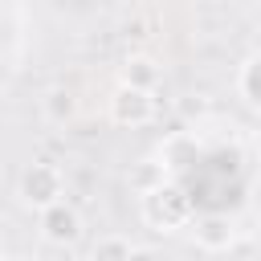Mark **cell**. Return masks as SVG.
<instances>
[{
	"instance_id": "1",
	"label": "cell",
	"mask_w": 261,
	"mask_h": 261,
	"mask_svg": "<svg viewBox=\"0 0 261 261\" xmlns=\"http://www.w3.org/2000/svg\"><path fill=\"white\" fill-rule=\"evenodd\" d=\"M143 220H147L155 232H175V228H184V224L192 220V200H188V192L175 188V184H163V188L147 192V196H143Z\"/></svg>"
},
{
	"instance_id": "2",
	"label": "cell",
	"mask_w": 261,
	"mask_h": 261,
	"mask_svg": "<svg viewBox=\"0 0 261 261\" xmlns=\"http://www.w3.org/2000/svg\"><path fill=\"white\" fill-rule=\"evenodd\" d=\"M61 188H65V179H61V171L53 163H29L24 175H20L16 196H20L24 208H37L41 212V208H49V204L61 200Z\"/></svg>"
},
{
	"instance_id": "3",
	"label": "cell",
	"mask_w": 261,
	"mask_h": 261,
	"mask_svg": "<svg viewBox=\"0 0 261 261\" xmlns=\"http://www.w3.org/2000/svg\"><path fill=\"white\" fill-rule=\"evenodd\" d=\"M155 118V98L151 90H139V86H118L110 94V122L114 126H147Z\"/></svg>"
},
{
	"instance_id": "4",
	"label": "cell",
	"mask_w": 261,
	"mask_h": 261,
	"mask_svg": "<svg viewBox=\"0 0 261 261\" xmlns=\"http://www.w3.org/2000/svg\"><path fill=\"white\" fill-rule=\"evenodd\" d=\"M41 237L49 241V245H73L77 237H82V216L65 204V200H57V204H49V208H41Z\"/></svg>"
},
{
	"instance_id": "5",
	"label": "cell",
	"mask_w": 261,
	"mask_h": 261,
	"mask_svg": "<svg viewBox=\"0 0 261 261\" xmlns=\"http://www.w3.org/2000/svg\"><path fill=\"white\" fill-rule=\"evenodd\" d=\"M192 232H196V245H200L204 253H224V249H232V241H237L232 220H228V216H220V212L200 216Z\"/></svg>"
},
{
	"instance_id": "6",
	"label": "cell",
	"mask_w": 261,
	"mask_h": 261,
	"mask_svg": "<svg viewBox=\"0 0 261 261\" xmlns=\"http://www.w3.org/2000/svg\"><path fill=\"white\" fill-rule=\"evenodd\" d=\"M41 110H45V118H49L53 126H65V122H73V114H77V98H73V90L53 86V90L41 98Z\"/></svg>"
},
{
	"instance_id": "7",
	"label": "cell",
	"mask_w": 261,
	"mask_h": 261,
	"mask_svg": "<svg viewBox=\"0 0 261 261\" xmlns=\"http://www.w3.org/2000/svg\"><path fill=\"white\" fill-rule=\"evenodd\" d=\"M122 86H139V90H155V86H159V65H155L151 57H143V53H135V57H126V61H122Z\"/></svg>"
},
{
	"instance_id": "8",
	"label": "cell",
	"mask_w": 261,
	"mask_h": 261,
	"mask_svg": "<svg viewBox=\"0 0 261 261\" xmlns=\"http://www.w3.org/2000/svg\"><path fill=\"white\" fill-rule=\"evenodd\" d=\"M130 188L139 192V196H147V192H155V188H163L167 184V167L159 163V159H143V163H135L130 167Z\"/></svg>"
},
{
	"instance_id": "9",
	"label": "cell",
	"mask_w": 261,
	"mask_h": 261,
	"mask_svg": "<svg viewBox=\"0 0 261 261\" xmlns=\"http://www.w3.org/2000/svg\"><path fill=\"white\" fill-rule=\"evenodd\" d=\"M130 241L126 237H118V232H110V237H98V245L90 249V261H130Z\"/></svg>"
},
{
	"instance_id": "10",
	"label": "cell",
	"mask_w": 261,
	"mask_h": 261,
	"mask_svg": "<svg viewBox=\"0 0 261 261\" xmlns=\"http://www.w3.org/2000/svg\"><path fill=\"white\" fill-rule=\"evenodd\" d=\"M241 94L253 106H261V53L253 61H245V69H241Z\"/></svg>"
},
{
	"instance_id": "11",
	"label": "cell",
	"mask_w": 261,
	"mask_h": 261,
	"mask_svg": "<svg viewBox=\"0 0 261 261\" xmlns=\"http://www.w3.org/2000/svg\"><path fill=\"white\" fill-rule=\"evenodd\" d=\"M130 261H159V253L147 249V245H135V249H130Z\"/></svg>"
},
{
	"instance_id": "12",
	"label": "cell",
	"mask_w": 261,
	"mask_h": 261,
	"mask_svg": "<svg viewBox=\"0 0 261 261\" xmlns=\"http://www.w3.org/2000/svg\"><path fill=\"white\" fill-rule=\"evenodd\" d=\"M0 261H4V257H0Z\"/></svg>"
}]
</instances>
